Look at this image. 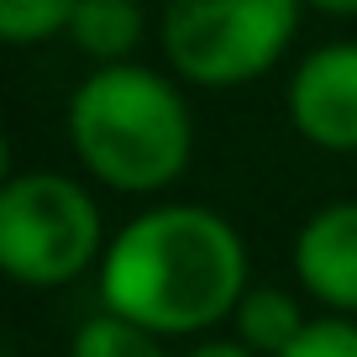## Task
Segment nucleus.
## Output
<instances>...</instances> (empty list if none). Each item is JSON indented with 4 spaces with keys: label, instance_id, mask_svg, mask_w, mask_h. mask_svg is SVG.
Wrapping results in <instances>:
<instances>
[{
    "label": "nucleus",
    "instance_id": "f257e3e1",
    "mask_svg": "<svg viewBox=\"0 0 357 357\" xmlns=\"http://www.w3.org/2000/svg\"><path fill=\"white\" fill-rule=\"evenodd\" d=\"M247 294V247L211 205H153L105 242V310L158 336H195Z\"/></svg>",
    "mask_w": 357,
    "mask_h": 357
},
{
    "label": "nucleus",
    "instance_id": "f03ea898",
    "mask_svg": "<svg viewBox=\"0 0 357 357\" xmlns=\"http://www.w3.org/2000/svg\"><path fill=\"white\" fill-rule=\"evenodd\" d=\"M63 132L89 178L121 195H158L184 178L195 116L184 89L142 63H100L68 95Z\"/></svg>",
    "mask_w": 357,
    "mask_h": 357
},
{
    "label": "nucleus",
    "instance_id": "7ed1b4c3",
    "mask_svg": "<svg viewBox=\"0 0 357 357\" xmlns=\"http://www.w3.org/2000/svg\"><path fill=\"white\" fill-rule=\"evenodd\" d=\"M300 11L305 0H163L158 43L174 79L236 89L284 63Z\"/></svg>",
    "mask_w": 357,
    "mask_h": 357
},
{
    "label": "nucleus",
    "instance_id": "20e7f679",
    "mask_svg": "<svg viewBox=\"0 0 357 357\" xmlns=\"http://www.w3.org/2000/svg\"><path fill=\"white\" fill-rule=\"evenodd\" d=\"M105 257V221L95 195L68 174L32 168L0 190V263L26 289L74 284Z\"/></svg>",
    "mask_w": 357,
    "mask_h": 357
},
{
    "label": "nucleus",
    "instance_id": "39448f33",
    "mask_svg": "<svg viewBox=\"0 0 357 357\" xmlns=\"http://www.w3.org/2000/svg\"><path fill=\"white\" fill-rule=\"evenodd\" d=\"M289 126L321 153H357V43L305 53L284 89Z\"/></svg>",
    "mask_w": 357,
    "mask_h": 357
},
{
    "label": "nucleus",
    "instance_id": "423d86ee",
    "mask_svg": "<svg viewBox=\"0 0 357 357\" xmlns=\"http://www.w3.org/2000/svg\"><path fill=\"white\" fill-rule=\"evenodd\" d=\"M294 273L321 305L357 315V200L321 205L294 236Z\"/></svg>",
    "mask_w": 357,
    "mask_h": 357
},
{
    "label": "nucleus",
    "instance_id": "0eeeda50",
    "mask_svg": "<svg viewBox=\"0 0 357 357\" xmlns=\"http://www.w3.org/2000/svg\"><path fill=\"white\" fill-rule=\"evenodd\" d=\"M142 0H79L68 43L95 63H126L142 43Z\"/></svg>",
    "mask_w": 357,
    "mask_h": 357
},
{
    "label": "nucleus",
    "instance_id": "6e6552de",
    "mask_svg": "<svg viewBox=\"0 0 357 357\" xmlns=\"http://www.w3.org/2000/svg\"><path fill=\"white\" fill-rule=\"evenodd\" d=\"M231 321H236V336H242L252 352H263V357H279L284 347L305 331V315H300V305H294V294L273 289V284L247 289L242 300H236Z\"/></svg>",
    "mask_w": 357,
    "mask_h": 357
},
{
    "label": "nucleus",
    "instance_id": "1a4fd4ad",
    "mask_svg": "<svg viewBox=\"0 0 357 357\" xmlns=\"http://www.w3.org/2000/svg\"><path fill=\"white\" fill-rule=\"evenodd\" d=\"M68 357H168L163 336L147 331V326L126 321L116 310H100L95 321H84L68 342Z\"/></svg>",
    "mask_w": 357,
    "mask_h": 357
},
{
    "label": "nucleus",
    "instance_id": "9d476101",
    "mask_svg": "<svg viewBox=\"0 0 357 357\" xmlns=\"http://www.w3.org/2000/svg\"><path fill=\"white\" fill-rule=\"evenodd\" d=\"M79 0H0V43L11 47H37L68 37Z\"/></svg>",
    "mask_w": 357,
    "mask_h": 357
},
{
    "label": "nucleus",
    "instance_id": "9b49d317",
    "mask_svg": "<svg viewBox=\"0 0 357 357\" xmlns=\"http://www.w3.org/2000/svg\"><path fill=\"white\" fill-rule=\"evenodd\" d=\"M279 357H357V321H347L342 310L326 321H305V331Z\"/></svg>",
    "mask_w": 357,
    "mask_h": 357
},
{
    "label": "nucleus",
    "instance_id": "f8f14e48",
    "mask_svg": "<svg viewBox=\"0 0 357 357\" xmlns=\"http://www.w3.org/2000/svg\"><path fill=\"white\" fill-rule=\"evenodd\" d=\"M190 357H263V352H252V347L236 336V342H200Z\"/></svg>",
    "mask_w": 357,
    "mask_h": 357
},
{
    "label": "nucleus",
    "instance_id": "ddd939ff",
    "mask_svg": "<svg viewBox=\"0 0 357 357\" xmlns=\"http://www.w3.org/2000/svg\"><path fill=\"white\" fill-rule=\"evenodd\" d=\"M305 6H315L321 16H357V0H305Z\"/></svg>",
    "mask_w": 357,
    "mask_h": 357
}]
</instances>
